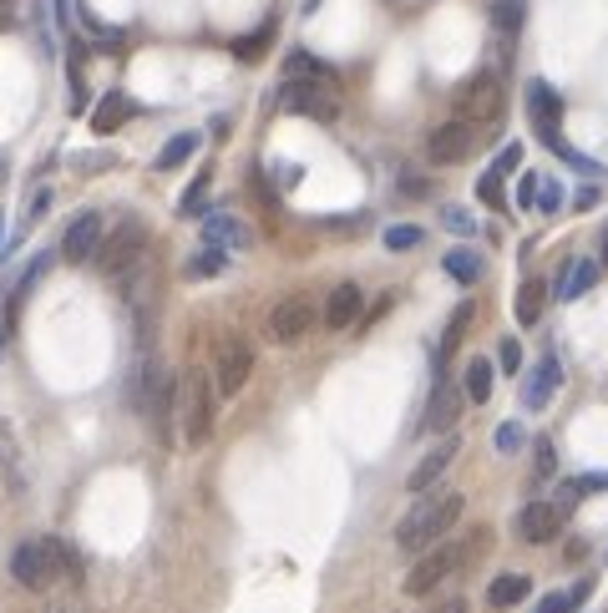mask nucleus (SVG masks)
<instances>
[{
	"label": "nucleus",
	"instance_id": "1",
	"mask_svg": "<svg viewBox=\"0 0 608 613\" xmlns=\"http://www.w3.org/2000/svg\"><path fill=\"white\" fill-rule=\"evenodd\" d=\"M462 512H467L462 492H421V502H411V512L396 522V548L421 558L426 548H436L446 532L462 522Z\"/></svg>",
	"mask_w": 608,
	"mask_h": 613
},
{
	"label": "nucleus",
	"instance_id": "2",
	"mask_svg": "<svg viewBox=\"0 0 608 613\" xmlns=\"http://www.w3.org/2000/svg\"><path fill=\"white\" fill-rule=\"evenodd\" d=\"M482 543H487V532H472V538H462V543H446V538H441L436 548H426V553L411 563V573H406L401 588H406L411 598H431L472 553H482Z\"/></svg>",
	"mask_w": 608,
	"mask_h": 613
},
{
	"label": "nucleus",
	"instance_id": "3",
	"mask_svg": "<svg viewBox=\"0 0 608 613\" xmlns=\"http://www.w3.org/2000/svg\"><path fill=\"white\" fill-rule=\"evenodd\" d=\"M11 578H16L26 593H46V588L66 583L61 538H26V543L11 553Z\"/></svg>",
	"mask_w": 608,
	"mask_h": 613
},
{
	"label": "nucleus",
	"instance_id": "4",
	"mask_svg": "<svg viewBox=\"0 0 608 613\" xmlns=\"http://www.w3.org/2000/svg\"><path fill=\"white\" fill-rule=\"evenodd\" d=\"M142 259H147V223H142V218H127L117 234H107L102 249H97V269H102L107 279H122V274L137 269Z\"/></svg>",
	"mask_w": 608,
	"mask_h": 613
},
{
	"label": "nucleus",
	"instance_id": "5",
	"mask_svg": "<svg viewBox=\"0 0 608 613\" xmlns=\"http://www.w3.org/2000/svg\"><path fill=\"white\" fill-rule=\"evenodd\" d=\"M213 396H218V386H208L203 370L183 375V441L188 446H208V436H213Z\"/></svg>",
	"mask_w": 608,
	"mask_h": 613
},
{
	"label": "nucleus",
	"instance_id": "6",
	"mask_svg": "<svg viewBox=\"0 0 608 613\" xmlns=\"http://www.w3.org/2000/svg\"><path fill=\"white\" fill-rule=\"evenodd\" d=\"M477 152V122L467 117H451V122H436L426 132V158L436 168H456V163H467Z\"/></svg>",
	"mask_w": 608,
	"mask_h": 613
},
{
	"label": "nucleus",
	"instance_id": "7",
	"mask_svg": "<svg viewBox=\"0 0 608 613\" xmlns=\"http://www.w3.org/2000/svg\"><path fill=\"white\" fill-rule=\"evenodd\" d=\"M527 122H532V132H538V142L548 152L563 147V97L543 82V76H532V82H527Z\"/></svg>",
	"mask_w": 608,
	"mask_h": 613
},
{
	"label": "nucleus",
	"instance_id": "8",
	"mask_svg": "<svg viewBox=\"0 0 608 613\" xmlns=\"http://www.w3.org/2000/svg\"><path fill=\"white\" fill-rule=\"evenodd\" d=\"M279 107L294 117H315V122H335L340 117V97L330 92V82H289L279 87Z\"/></svg>",
	"mask_w": 608,
	"mask_h": 613
},
{
	"label": "nucleus",
	"instance_id": "9",
	"mask_svg": "<svg viewBox=\"0 0 608 613\" xmlns=\"http://www.w3.org/2000/svg\"><path fill=\"white\" fill-rule=\"evenodd\" d=\"M249 375H254V345L244 335H228L218 345V365H213V386L218 396H239L249 386Z\"/></svg>",
	"mask_w": 608,
	"mask_h": 613
},
{
	"label": "nucleus",
	"instance_id": "10",
	"mask_svg": "<svg viewBox=\"0 0 608 613\" xmlns=\"http://www.w3.org/2000/svg\"><path fill=\"white\" fill-rule=\"evenodd\" d=\"M310 330H315V299L310 294H289L269 310V340L274 345H299Z\"/></svg>",
	"mask_w": 608,
	"mask_h": 613
},
{
	"label": "nucleus",
	"instance_id": "11",
	"mask_svg": "<svg viewBox=\"0 0 608 613\" xmlns=\"http://www.w3.org/2000/svg\"><path fill=\"white\" fill-rule=\"evenodd\" d=\"M456 117H467L477 127L502 117V82H497V71H477L472 82L456 92Z\"/></svg>",
	"mask_w": 608,
	"mask_h": 613
},
{
	"label": "nucleus",
	"instance_id": "12",
	"mask_svg": "<svg viewBox=\"0 0 608 613\" xmlns=\"http://www.w3.org/2000/svg\"><path fill=\"white\" fill-rule=\"evenodd\" d=\"M558 527H563V517H558L553 497H532V502H522V512L512 517V532H517L527 548H548V543L558 538Z\"/></svg>",
	"mask_w": 608,
	"mask_h": 613
},
{
	"label": "nucleus",
	"instance_id": "13",
	"mask_svg": "<svg viewBox=\"0 0 608 613\" xmlns=\"http://www.w3.org/2000/svg\"><path fill=\"white\" fill-rule=\"evenodd\" d=\"M102 239H107V223H102V213H97V208H82V213L71 218L66 239H61V259H66V264H87V259H97Z\"/></svg>",
	"mask_w": 608,
	"mask_h": 613
},
{
	"label": "nucleus",
	"instance_id": "14",
	"mask_svg": "<svg viewBox=\"0 0 608 613\" xmlns=\"http://www.w3.org/2000/svg\"><path fill=\"white\" fill-rule=\"evenodd\" d=\"M462 391L451 386V380H436L431 386V401H426V416H421V431H431V436H451V426L462 421Z\"/></svg>",
	"mask_w": 608,
	"mask_h": 613
},
{
	"label": "nucleus",
	"instance_id": "15",
	"mask_svg": "<svg viewBox=\"0 0 608 613\" xmlns=\"http://www.w3.org/2000/svg\"><path fill=\"white\" fill-rule=\"evenodd\" d=\"M456 451H462V441H456V431H451V436H441V441H436V446H431V451L421 456V462L411 467L406 487H411L416 497H421V492H431V487H436V482L446 477V467L456 462Z\"/></svg>",
	"mask_w": 608,
	"mask_h": 613
},
{
	"label": "nucleus",
	"instance_id": "16",
	"mask_svg": "<svg viewBox=\"0 0 608 613\" xmlns=\"http://www.w3.org/2000/svg\"><path fill=\"white\" fill-rule=\"evenodd\" d=\"M558 386H563V365H558V355H543L538 365L527 370V380H522V406L527 411H543Z\"/></svg>",
	"mask_w": 608,
	"mask_h": 613
},
{
	"label": "nucleus",
	"instance_id": "17",
	"mask_svg": "<svg viewBox=\"0 0 608 613\" xmlns=\"http://www.w3.org/2000/svg\"><path fill=\"white\" fill-rule=\"evenodd\" d=\"M360 304H365V294H360V284H335L330 289V299H325V330H350L355 320H360Z\"/></svg>",
	"mask_w": 608,
	"mask_h": 613
},
{
	"label": "nucleus",
	"instance_id": "18",
	"mask_svg": "<svg viewBox=\"0 0 608 613\" xmlns=\"http://www.w3.org/2000/svg\"><path fill=\"white\" fill-rule=\"evenodd\" d=\"M492 386H497V365H492L487 355H472L467 370H462V396H467L472 406H487V401H492Z\"/></svg>",
	"mask_w": 608,
	"mask_h": 613
},
{
	"label": "nucleus",
	"instance_id": "19",
	"mask_svg": "<svg viewBox=\"0 0 608 613\" xmlns=\"http://www.w3.org/2000/svg\"><path fill=\"white\" fill-rule=\"evenodd\" d=\"M598 284V259H568V269H563V279H558V299L563 304H573V299H583L588 289Z\"/></svg>",
	"mask_w": 608,
	"mask_h": 613
},
{
	"label": "nucleus",
	"instance_id": "20",
	"mask_svg": "<svg viewBox=\"0 0 608 613\" xmlns=\"http://www.w3.org/2000/svg\"><path fill=\"white\" fill-rule=\"evenodd\" d=\"M203 244H223V249H244L249 244V228L234 213H208L203 218Z\"/></svg>",
	"mask_w": 608,
	"mask_h": 613
},
{
	"label": "nucleus",
	"instance_id": "21",
	"mask_svg": "<svg viewBox=\"0 0 608 613\" xmlns=\"http://www.w3.org/2000/svg\"><path fill=\"white\" fill-rule=\"evenodd\" d=\"M284 76H289V82H335V66L294 46V51L284 56Z\"/></svg>",
	"mask_w": 608,
	"mask_h": 613
},
{
	"label": "nucleus",
	"instance_id": "22",
	"mask_svg": "<svg viewBox=\"0 0 608 613\" xmlns=\"http://www.w3.org/2000/svg\"><path fill=\"white\" fill-rule=\"evenodd\" d=\"M543 304H548V284L543 279H522L517 284V299H512L517 325H538L543 320Z\"/></svg>",
	"mask_w": 608,
	"mask_h": 613
},
{
	"label": "nucleus",
	"instance_id": "23",
	"mask_svg": "<svg viewBox=\"0 0 608 613\" xmlns=\"http://www.w3.org/2000/svg\"><path fill=\"white\" fill-rule=\"evenodd\" d=\"M527 593H532V578H527V573H497V578L487 583V603H492V608H517Z\"/></svg>",
	"mask_w": 608,
	"mask_h": 613
},
{
	"label": "nucleus",
	"instance_id": "24",
	"mask_svg": "<svg viewBox=\"0 0 608 613\" xmlns=\"http://www.w3.org/2000/svg\"><path fill=\"white\" fill-rule=\"evenodd\" d=\"M127 112H132L127 97H122V92H107V97L97 102V112H92V132H97V137H112V132L127 122Z\"/></svg>",
	"mask_w": 608,
	"mask_h": 613
},
{
	"label": "nucleus",
	"instance_id": "25",
	"mask_svg": "<svg viewBox=\"0 0 608 613\" xmlns=\"http://www.w3.org/2000/svg\"><path fill=\"white\" fill-rule=\"evenodd\" d=\"M441 269H446L456 284H467V289H472V284L482 279V269H487V264H482V254H477V249H451V254L441 259Z\"/></svg>",
	"mask_w": 608,
	"mask_h": 613
},
{
	"label": "nucleus",
	"instance_id": "26",
	"mask_svg": "<svg viewBox=\"0 0 608 613\" xmlns=\"http://www.w3.org/2000/svg\"><path fill=\"white\" fill-rule=\"evenodd\" d=\"M223 269H228V249H223V244H203V249L183 264L188 279H213V274H223Z\"/></svg>",
	"mask_w": 608,
	"mask_h": 613
},
{
	"label": "nucleus",
	"instance_id": "27",
	"mask_svg": "<svg viewBox=\"0 0 608 613\" xmlns=\"http://www.w3.org/2000/svg\"><path fill=\"white\" fill-rule=\"evenodd\" d=\"M198 142H203L198 132H178V137H173V142L158 152V163H152V168H158V173H168V168H183V163L193 158V152H198Z\"/></svg>",
	"mask_w": 608,
	"mask_h": 613
},
{
	"label": "nucleus",
	"instance_id": "28",
	"mask_svg": "<svg viewBox=\"0 0 608 613\" xmlns=\"http://www.w3.org/2000/svg\"><path fill=\"white\" fill-rule=\"evenodd\" d=\"M588 593H593V578H578L568 593H548V598H543L538 608H532V613H578V603H583Z\"/></svg>",
	"mask_w": 608,
	"mask_h": 613
},
{
	"label": "nucleus",
	"instance_id": "29",
	"mask_svg": "<svg viewBox=\"0 0 608 613\" xmlns=\"http://www.w3.org/2000/svg\"><path fill=\"white\" fill-rule=\"evenodd\" d=\"M472 315H477V304H472V299H462V304H456V315L446 320V335H441V355H451L456 345H462V335H467Z\"/></svg>",
	"mask_w": 608,
	"mask_h": 613
},
{
	"label": "nucleus",
	"instance_id": "30",
	"mask_svg": "<svg viewBox=\"0 0 608 613\" xmlns=\"http://www.w3.org/2000/svg\"><path fill=\"white\" fill-rule=\"evenodd\" d=\"M274 31H279V26H274V21H264V26H259L254 36H239V41H234V56H239V61H259V56L269 51Z\"/></svg>",
	"mask_w": 608,
	"mask_h": 613
},
{
	"label": "nucleus",
	"instance_id": "31",
	"mask_svg": "<svg viewBox=\"0 0 608 613\" xmlns=\"http://www.w3.org/2000/svg\"><path fill=\"white\" fill-rule=\"evenodd\" d=\"M522 11H527L522 0H497V6H492V26H497V31L512 41V36L522 31Z\"/></svg>",
	"mask_w": 608,
	"mask_h": 613
},
{
	"label": "nucleus",
	"instance_id": "32",
	"mask_svg": "<svg viewBox=\"0 0 608 613\" xmlns=\"http://www.w3.org/2000/svg\"><path fill=\"white\" fill-rule=\"evenodd\" d=\"M532 472H538V482H548L558 472V451H553V436H538L532 441Z\"/></svg>",
	"mask_w": 608,
	"mask_h": 613
},
{
	"label": "nucleus",
	"instance_id": "33",
	"mask_svg": "<svg viewBox=\"0 0 608 613\" xmlns=\"http://www.w3.org/2000/svg\"><path fill=\"white\" fill-rule=\"evenodd\" d=\"M421 239H426V234H421L416 223H391V228H386V249H391V254H406V249H416Z\"/></svg>",
	"mask_w": 608,
	"mask_h": 613
},
{
	"label": "nucleus",
	"instance_id": "34",
	"mask_svg": "<svg viewBox=\"0 0 608 613\" xmlns=\"http://www.w3.org/2000/svg\"><path fill=\"white\" fill-rule=\"evenodd\" d=\"M441 223L451 228V234H462V239H472V234H477V218H472L467 208H456V203H446V208H441Z\"/></svg>",
	"mask_w": 608,
	"mask_h": 613
},
{
	"label": "nucleus",
	"instance_id": "35",
	"mask_svg": "<svg viewBox=\"0 0 608 613\" xmlns=\"http://www.w3.org/2000/svg\"><path fill=\"white\" fill-rule=\"evenodd\" d=\"M477 198H482L487 208H507V193H502V173H492V168H487V173L477 178Z\"/></svg>",
	"mask_w": 608,
	"mask_h": 613
},
{
	"label": "nucleus",
	"instance_id": "36",
	"mask_svg": "<svg viewBox=\"0 0 608 613\" xmlns=\"http://www.w3.org/2000/svg\"><path fill=\"white\" fill-rule=\"evenodd\" d=\"M61 568H66V583H71V588L87 583V563H82V553H76L66 538H61Z\"/></svg>",
	"mask_w": 608,
	"mask_h": 613
},
{
	"label": "nucleus",
	"instance_id": "37",
	"mask_svg": "<svg viewBox=\"0 0 608 613\" xmlns=\"http://www.w3.org/2000/svg\"><path fill=\"white\" fill-rule=\"evenodd\" d=\"M203 198H208V173H198V178L188 183V193L178 198V213H183V218H193V213L203 208Z\"/></svg>",
	"mask_w": 608,
	"mask_h": 613
},
{
	"label": "nucleus",
	"instance_id": "38",
	"mask_svg": "<svg viewBox=\"0 0 608 613\" xmlns=\"http://www.w3.org/2000/svg\"><path fill=\"white\" fill-rule=\"evenodd\" d=\"M538 193H543V173H522L517 178V208H538Z\"/></svg>",
	"mask_w": 608,
	"mask_h": 613
},
{
	"label": "nucleus",
	"instance_id": "39",
	"mask_svg": "<svg viewBox=\"0 0 608 613\" xmlns=\"http://www.w3.org/2000/svg\"><path fill=\"white\" fill-rule=\"evenodd\" d=\"M522 441H527L522 421H502V426H497V451H502V456H512V451H517Z\"/></svg>",
	"mask_w": 608,
	"mask_h": 613
},
{
	"label": "nucleus",
	"instance_id": "40",
	"mask_svg": "<svg viewBox=\"0 0 608 613\" xmlns=\"http://www.w3.org/2000/svg\"><path fill=\"white\" fill-rule=\"evenodd\" d=\"M563 208V183L558 178H543V193H538V213H558Z\"/></svg>",
	"mask_w": 608,
	"mask_h": 613
},
{
	"label": "nucleus",
	"instance_id": "41",
	"mask_svg": "<svg viewBox=\"0 0 608 613\" xmlns=\"http://www.w3.org/2000/svg\"><path fill=\"white\" fill-rule=\"evenodd\" d=\"M497 365H502L507 375H517V370H522V345H517L512 335H507V340L497 345Z\"/></svg>",
	"mask_w": 608,
	"mask_h": 613
},
{
	"label": "nucleus",
	"instance_id": "42",
	"mask_svg": "<svg viewBox=\"0 0 608 613\" xmlns=\"http://www.w3.org/2000/svg\"><path fill=\"white\" fill-rule=\"evenodd\" d=\"M512 168H522V142H507V147L497 152V163H492V173H502V178H507Z\"/></svg>",
	"mask_w": 608,
	"mask_h": 613
},
{
	"label": "nucleus",
	"instance_id": "43",
	"mask_svg": "<svg viewBox=\"0 0 608 613\" xmlns=\"http://www.w3.org/2000/svg\"><path fill=\"white\" fill-rule=\"evenodd\" d=\"M51 213V188H41L36 198H31V208H26V218H21V228H31L36 218H46Z\"/></svg>",
	"mask_w": 608,
	"mask_h": 613
},
{
	"label": "nucleus",
	"instance_id": "44",
	"mask_svg": "<svg viewBox=\"0 0 608 613\" xmlns=\"http://www.w3.org/2000/svg\"><path fill=\"white\" fill-rule=\"evenodd\" d=\"M401 193H406V198H421V193H426V178H421V173H406V178H401Z\"/></svg>",
	"mask_w": 608,
	"mask_h": 613
},
{
	"label": "nucleus",
	"instance_id": "45",
	"mask_svg": "<svg viewBox=\"0 0 608 613\" xmlns=\"http://www.w3.org/2000/svg\"><path fill=\"white\" fill-rule=\"evenodd\" d=\"M299 178H304V168H299V163H284V168H279V188H294Z\"/></svg>",
	"mask_w": 608,
	"mask_h": 613
},
{
	"label": "nucleus",
	"instance_id": "46",
	"mask_svg": "<svg viewBox=\"0 0 608 613\" xmlns=\"http://www.w3.org/2000/svg\"><path fill=\"white\" fill-rule=\"evenodd\" d=\"M431 613H467V598H441Z\"/></svg>",
	"mask_w": 608,
	"mask_h": 613
},
{
	"label": "nucleus",
	"instance_id": "47",
	"mask_svg": "<svg viewBox=\"0 0 608 613\" xmlns=\"http://www.w3.org/2000/svg\"><path fill=\"white\" fill-rule=\"evenodd\" d=\"M578 208H593L598 203V183H588V188H578V198H573Z\"/></svg>",
	"mask_w": 608,
	"mask_h": 613
},
{
	"label": "nucleus",
	"instance_id": "48",
	"mask_svg": "<svg viewBox=\"0 0 608 613\" xmlns=\"http://www.w3.org/2000/svg\"><path fill=\"white\" fill-rule=\"evenodd\" d=\"M46 613H87V608H76V603H51Z\"/></svg>",
	"mask_w": 608,
	"mask_h": 613
},
{
	"label": "nucleus",
	"instance_id": "49",
	"mask_svg": "<svg viewBox=\"0 0 608 613\" xmlns=\"http://www.w3.org/2000/svg\"><path fill=\"white\" fill-rule=\"evenodd\" d=\"M0 26H11V0H0Z\"/></svg>",
	"mask_w": 608,
	"mask_h": 613
},
{
	"label": "nucleus",
	"instance_id": "50",
	"mask_svg": "<svg viewBox=\"0 0 608 613\" xmlns=\"http://www.w3.org/2000/svg\"><path fill=\"white\" fill-rule=\"evenodd\" d=\"M315 6H320V0H304V11H315Z\"/></svg>",
	"mask_w": 608,
	"mask_h": 613
},
{
	"label": "nucleus",
	"instance_id": "51",
	"mask_svg": "<svg viewBox=\"0 0 608 613\" xmlns=\"http://www.w3.org/2000/svg\"><path fill=\"white\" fill-rule=\"evenodd\" d=\"M0 355H6V330H0Z\"/></svg>",
	"mask_w": 608,
	"mask_h": 613
},
{
	"label": "nucleus",
	"instance_id": "52",
	"mask_svg": "<svg viewBox=\"0 0 608 613\" xmlns=\"http://www.w3.org/2000/svg\"><path fill=\"white\" fill-rule=\"evenodd\" d=\"M603 264H608V234H603Z\"/></svg>",
	"mask_w": 608,
	"mask_h": 613
}]
</instances>
